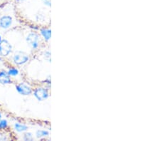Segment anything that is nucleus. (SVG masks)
<instances>
[{
    "label": "nucleus",
    "instance_id": "obj_1",
    "mask_svg": "<svg viewBox=\"0 0 160 141\" xmlns=\"http://www.w3.org/2000/svg\"><path fill=\"white\" fill-rule=\"evenodd\" d=\"M50 89L42 85H34L33 90V96L38 101L42 102L47 100L50 96Z\"/></svg>",
    "mask_w": 160,
    "mask_h": 141
},
{
    "label": "nucleus",
    "instance_id": "obj_2",
    "mask_svg": "<svg viewBox=\"0 0 160 141\" xmlns=\"http://www.w3.org/2000/svg\"><path fill=\"white\" fill-rule=\"evenodd\" d=\"M39 34L41 38L43 40V42H49L51 37V30L49 28L46 27H42L39 29Z\"/></svg>",
    "mask_w": 160,
    "mask_h": 141
},
{
    "label": "nucleus",
    "instance_id": "obj_3",
    "mask_svg": "<svg viewBox=\"0 0 160 141\" xmlns=\"http://www.w3.org/2000/svg\"><path fill=\"white\" fill-rule=\"evenodd\" d=\"M14 129L16 131L19 133H23L27 131L28 130V126L22 123H16L14 124Z\"/></svg>",
    "mask_w": 160,
    "mask_h": 141
},
{
    "label": "nucleus",
    "instance_id": "obj_4",
    "mask_svg": "<svg viewBox=\"0 0 160 141\" xmlns=\"http://www.w3.org/2000/svg\"><path fill=\"white\" fill-rule=\"evenodd\" d=\"M49 135L50 133L47 130H38L36 133V136H37V138H39V139L49 136Z\"/></svg>",
    "mask_w": 160,
    "mask_h": 141
},
{
    "label": "nucleus",
    "instance_id": "obj_5",
    "mask_svg": "<svg viewBox=\"0 0 160 141\" xmlns=\"http://www.w3.org/2000/svg\"><path fill=\"white\" fill-rule=\"evenodd\" d=\"M41 57L43 58V60H45L47 61V62L50 63L51 60V53L50 50H44L41 53Z\"/></svg>",
    "mask_w": 160,
    "mask_h": 141
},
{
    "label": "nucleus",
    "instance_id": "obj_6",
    "mask_svg": "<svg viewBox=\"0 0 160 141\" xmlns=\"http://www.w3.org/2000/svg\"><path fill=\"white\" fill-rule=\"evenodd\" d=\"M14 0H0V10L3 9L7 5H8L10 2Z\"/></svg>",
    "mask_w": 160,
    "mask_h": 141
},
{
    "label": "nucleus",
    "instance_id": "obj_7",
    "mask_svg": "<svg viewBox=\"0 0 160 141\" xmlns=\"http://www.w3.org/2000/svg\"><path fill=\"white\" fill-rule=\"evenodd\" d=\"M33 139L32 133H26L24 135V140H32Z\"/></svg>",
    "mask_w": 160,
    "mask_h": 141
},
{
    "label": "nucleus",
    "instance_id": "obj_8",
    "mask_svg": "<svg viewBox=\"0 0 160 141\" xmlns=\"http://www.w3.org/2000/svg\"><path fill=\"white\" fill-rule=\"evenodd\" d=\"M44 6L47 7H51V0H40Z\"/></svg>",
    "mask_w": 160,
    "mask_h": 141
}]
</instances>
